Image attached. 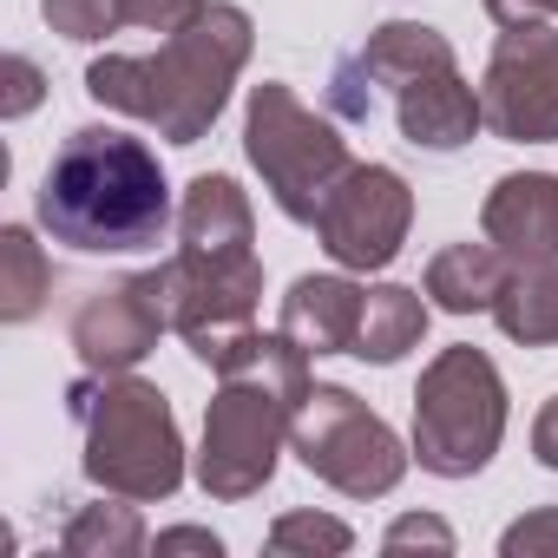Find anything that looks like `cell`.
Masks as SVG:
<instances>
[{"label": "cell", "instance_id": "6da1fadb", "mask_svg": "<svg viewBox=\"0 0 558 558\" xmlns=\"http://www.w3.org/2000/svg\"><path fill=\"white\" fill-rule=\"evenodd\" d=\"M40 223L53 243L86 256H132L165 243L171 184L158 151L112 125H80L40 178Z\"/></svg>", "mask_w": 558, "mask_h": 558}, {"label": "cell", "instance_id": "7a4b0ae2", "mask_svg": "<svg viewBox=\"0 0 558 558\" xmlns=\"http://www.w3.org/2000/svg\"><path fill=\"white\" fill-rule=\"evenodd\" d=\"M250 14L230 8V0H210V8L171 34L158 53H112V60H93L86 66V93L125 119H145L158 125V138L171 145H197L217 112L230 106V86L236 73L250 66Z\"/></svg>", "mask_w": 558, "mask_h": 558}, {"label": "cell", "instance_id": "3957f363", "mask_svg": "<svg viewBox=\"0 0 558 558\" xmlns=\"http://www.w3.org/2000/svg\"><path fill=\"white\" fill-rule=\"evenodd\" d=\"M310 355L276 329H250L223 362H217V395L204 414V447H197V486L210 499H250L269 486L276 453H283L296 408L310 401Z\"/></svg>", "mask_w": 558, "mask_h": 558}, {"label": "cell", "instance_id": "277c9868", "mask_svg": "<svg viewBox=\"0 0 558 558\" xmlns=\"http://www.w3.org/2000/svg\"><path fill=\"white\" fill-rule=\"evenodd\" d=\"M73 421H80V466L93 486H106L112 499H171L178 480H184V440H178V414L171 401L138 381L132 368L125 375H86L73 381Z\"/></svg>", "mask_w": 558, "mask_h": 558}, {"label": "cell", "instance_id": "5b68a950", "mask_svg": "<svg viewBox=\"0 0 558 558\" xmlns=\"http://www.w3.org/2000/svg\"><path fill=\"white\" fill-rule=\"evenodd\" d=\"M355 73L368 86H381L395 99L401 138L421 151H460L473 145V132L486 125L480 93L460 80V60L447 47V34L421 27V21H388L368 34V47L355 53Z\"/></svg>", "mask_w": 558, "mask_h": 558}, {"label": "cell", "instance_id": "8992f818", "mask_svg": "<svg viewBox=\"0 0 558 558\" xmlns=\"http://www.w3.org/2000/svg\"><path fill=\"white\" fill-rule=\"evenodd\" d=\"M506 440V381L480 349H440L414 388V460L440 480H473Z\"/></svg>", "mask_w": 558, "mask_h": 558}, {"label": "cell", "instance_id": "52a82bcc", "mask_svg": "<svg viewBox=\"0 0 558 558\" xmlns=\"http://www.w3.org/2000/svg\"><path fill=\"white\" fill-rule=\"evenodd\" d=\"M243 151L263 178V191L276 197V210H283L290 223H310L316 230V210L323 197L336 191V178L355 165L349 158V138L316 119L283 80H263L250 93V112H243Z\"/></svg>", "mask_w": 558, "mask_h": 558}, {"label": "cell", "instance_id": "ba28073f", "mask_svg": "<svg viewBox=\"0 0 558 558\" xmlns=\"http://www.w3.org/2000/svg\"><path fill=\"white\" fill-rule=\"evenodd\" d=\"M290 447L323 486L349 499H381L408 473V447L395 440V427L349 388H310V401L296 408Z\"/></svg>", "mask_w": 558, "mask_h": 558}, {"label": "cell", "instance_id": "9c48e42d", "mask_svg": "<svg viewBox=\"0 0 558 558\" xmlns=\"http://www.w3.org/2000/svg\"><path fill=\"white\" fill-rule=\"evenodd\" d=\"M165 276H171V329L184 336V349L204 368H217L256 329V296H263V263H256V250H243V256L178 250L165 263Z\"/></svg>", "mask_w": 558, "mask_h": 558}, {"label": "cell", "instance_id": "30bf717a", "mask_svg": "<svg viewBox=\"0 0 558 558\" xmlns=\"http://www.w3.org/2000/svg\"><path fill=\"white\" fill-rule=\"evenodd\" d=\"M414 191L388 165H349L316 210V236L342 269H388L408 243Z\"/></svg>", "mask_w": 558, "mask_h": 558}, {"label": "cell", "instance_id": "8fae6325", "mask_svg": "<svg viewBox=\"0 0 558 558\" xmlns=\"http://www.w3.org/2000/svg\"><path fill=\"white\" fill-rule=\"evenodd\" d=\"M480 106L493 138L506 145H558V34L538 27H506L486 80H480Z\"/></svg>", "mask_w": 558, "mask_h": 558}, {"label": "cell", "instance_id": "7c38bea8", "mask_svg": "<svg viewBox=\"0 0 558 558\" xmlns=\"http://www.w3.org/2000/svg\"><path fill=\"white\" fill-rule=\"evenodd\" d=\"M165 329H171V276H165V263L138 269V276H119L112 290H93L73 310V349L99 375L138 368L158 349Z\"/></svg>", "mask_w": 558, "mask_h": 558}, {"label": "cell", "instance_id": "4fadbf2b", "mask_svg": "<svg viewBox=\"0 0 558 558\" xmlns=\"http://www.w3.org/2000/svg\"><path fill=\"white\" fill-rule=\"evenodd\" d=\"M480 236H486L512 269L558 263V178H551V171H512V178H499V184L486 191Z\"/></svg>", "mask_w": 558, "mask_h": 558}, {"label": "cell", "instance_id": "5bb4252c", "mask_svg": "<svg viewBox=\"0 0 558 558\" xmlns=\"http://www.w3.org/2000/svg\"><path fill=\"white\" fill-rule=\"evenodd\" d=\"M362 303H368V290L349 283V276H296L276 329H283L303 355H355Z\"/></svg>", "mask_w": 558, "mask_h": 558}, {"label": "cell", "instance_id": "9a60e30c", "mask_svg": "<svg viewBox=\"0 0 558 558\" xmlns=\"http://www.w3.org/2000/svg\"><path fill=\"white\" fill-rule=\"evenodd\" d=\"M256 243V217L250 197L236 191V178H191L184 204H178V250H204V256H243Z\"/></svg>", "mask_w": 558, "mask_h": 558}, {"label": "cell", "instance_id": "2e32d148", "mask_svg": "<svg viewBox=\"0 0 558 558\" xmlns=\"http://www.w3.org/2000/svg\"><path fill=\"white\" fill-rule=\"evenodd\" d=\"M506 276H512V263H506L493 243H447V250L427 263V296H434L447 316H473V310L493 316Z\"/></svg>", "mask_w": 558, "mask_h": 558}, {"label": "cell", "instance_id": "e0dca14e", "mask_svg": "<svg viewBox=\"0 0 558 558\" xmlns=\"http://www.w3.org/2000/svg\"><path fill=\"white\" fill-rule=\"evenodd\" d=\"M493 323H499L506 342L551 349V342H558V263L512 269L506 290H499V303H493Z\"/></svg>", "mask_w": 558, "mask_h": 558}, {"label": "cell", "instance_id": "ac0fdd59", "mask_svg": "<svg viewBox=\"0 0 558 558\" xmlns=\"http://www.w3.org/2000/svg\"><path fill=\"white\" fill-rule=\"evenodd\" d=\"M421 336H427V303H421V290H401V283H381V290H368V303H362V336H355V355L362 362H401L408 349H421Z\"/></svg>", "mask_w": 558, "mask_h": 558}, {"label": "cell", "instance_id": "d6986e66", "mask_svg": "<svg viewBox=\"0 0 558 558\" xmlns=\"http://www.w3.org/2000/svg\"><path fill=\"white\" fill-rule=\"evenodd\" d=\"M53 296V263L47 250L34 243L27 223H8L0 230V316L8 323H34Z\"/></svg>", "mask_w": 558, "mask_h": 558}, {"label": "cell", "instance_id": "ffe728a7", "mask_svg": "<svg viewBox=\"0 0 558 558\" xmlns=\"http://www.w3.org/2000/svg\"><path fill=\"white\" fill-rule=\"evenodd\" d=\"M132 506H80L60 532V551L66 558H132V551H145V519Z\"/></svg>", "mask_w": 558, "mask_h": 558}, {"label": "cell", "instance_id": "44dd1931", "mask_svg": "<svg viewBox=\"0 0 558 558\" xmlns=\"http://www.w3.org/2000/svg\"><path fill=\"white\" fill-rule=\"evenodd\" d=\"M40 14H47L53 34L93 47V40H106V34L125 27V0H40Z\"/></svg>", "mask_w": 558, "mask_h": 558}, {"label": "cell", "instance_id": "7402d4cb", "mask_svg": "<svg viewBox=\"0 0 558 558\" xmlns=\"http://www.w3.org/2000/svg\"><path fill=\"white\" fill-rule=\"evenodd\" d=\"M355 545V532L342 525V519H323V512H283L269 525V551H349Z\"/></svg>", "mask_w": 558, "mask_h": 558}, {"label": "cell", "instance_id": "603a6c76", "mask_svg": "<svg viewBox=\"0 0 558 558\" xmlns=\"http://www.w3.org/2000/svg\"><path fill=\"white\" fill-rule=\"evenodd\" d=\"M499 551H506V558H558V506H538V512H525L519 525H506Z\"/></svg>", "mask_w": 558, "mask_h": 558}, {"label": "cell", "instance_id": "cb8c5ba5", "mask_svg": "<svg viewBox=\"0 0 558 558\" xmlns=\"http://www.w3.org/2000/svg\"><path fill=\"white\" fill-rule=\"evenodd\" d=\"M210 0H125V27H145V34H184Z\"/></svg>", "mask_w": 558, "mask_h": 558}, {"label": "cell", "instance_id": "d4e9b609", "mask_svg": "<svg viewBox=\"0 0 558 558\" xmlns=\"http://www.w3.org/2000/svg\"><path fill=\"white\" fill-rule=\"evenodd\" d=\"M40 106V66L27 53H8V99H0V112L8 119H27Z\"/></svg>", "mask_w": 558, "mask_h": 558}, {"label": "cell", "instance_id": "484cf974", "mask_svg": "<svg viewBox=\"0 0 558 558\" xmlns=\"http://www.w3.org/2000/svg\"><path fill=\"white\" fill-rule=\"evenodd\" d=\"M414 545L453 551V532H447L440 519H395V525H388V551H414Z\"/></svg>", "mask_w": 558, "mask_h": 558}, {"label": "cell", "instance_id": "4316f807", "mask_svg": "<svg viewBox=\"0 0 558 558\" xmlns=\"http://www.w3.org/2000/svg\"><path fill=\"white\" fill-rule=\"evenodd\" d=\"M486 14H493L499 34H506V27H538L545 14H558V0H486Z\"/></svg>", "mask_w": 558, "mask_h": 558}, {"label": "cell", "instance_id": "83f0119b", "mask_svg": "<svg viewBox=\"0 0 558 558\" xmlns=\"http://www.w3.org/2000/svg\"><path fill=\"white\" fill-rule=\"evenodd\" d=\"M532 453L558 473V395H551V401L538 408V421H532Z\"/></svg>", "mask_w": 558, "mask_h": 558}, {"label": "cell", "instance_id": "f1b7e54d", "mask_svg": "<svg viewBox=\"0 0 558 558\" xmlns=\"http://www.w3.org/2000/svg\"><path fill=\"white\" fill-rule=\"evenodd\" d=\"M158 551H210V558H217L223 545H217V532H197V525H178V532H165V538H158Z\"/></svg>", "mask_w": 558, "mask_h": 558}]
</instances>
